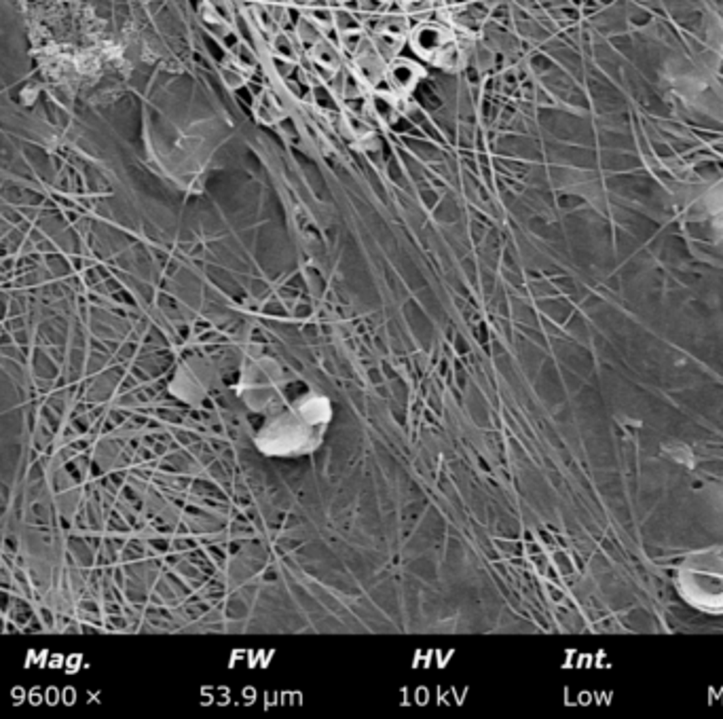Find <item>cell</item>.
Returning a JSON list of instances; mask_svg holds the SVG:
<instances>
[{"mask_svg":"<svg viewBox=\"0 0 723 719\" xmlns=\"http://www.w3.org/2000/svg\"><path fill=\"white\" fill-rule=\"evenodd\" d=\"M328 421L330 404L326 398L305 396L294 407L266 419L256 434V444L262 453L277 457L305 455L321 442Z\"/></svg>","mask_w":723,"mask_h":719,"instance_id":"obj_1","label":"cell"},{"mask_svg":"<svg viewBox=\"0 0 723 719\" xmlns=\"http://www.w3.org/2000/svg\"><path fill=\"white\" fill-rule=\"evenodd\" d=\"M450 43L452 41H450L448 32L444 28H440V25H423V28H419V32L415 34L417 51L421 53V56L432 58V60Z\"/></svg>","mask_w":723,"mask_h":719,"instance_id":"obj_2","label":"cell"},{"mask_svg":"<svg viewBox=\"0 0 723 719\" xmlns=\"http://www.w3.org/2000/svg\"><path fill=\"white\" fill-rule=\"evenodd\" d=\"M423 70L419 66H415L413 62H406V60H400L395 64H391L387 76H389V83L395 91H411L417 81L421 78Z\"/></svg>","mask_w":723,"mask_h":719,"instance_id":"obj_3","label":"cell"},{"mask_svg":"<svg viewBox=\"0 0 723 719\" xmlns=\"http://www.w3.org/2000/svg\"><path fill=\"white\" fill-rule=\"evenodd\" d=\"M315 60L321 64V66H326V68H336V64H338V58H336V53H334V49L332 47H328L326 43H319L317 47H315Z\"/></svg>","mask_w":723,"mask_h":719,"instance_id":"obj_4","label":"cell"}]
</instances>
